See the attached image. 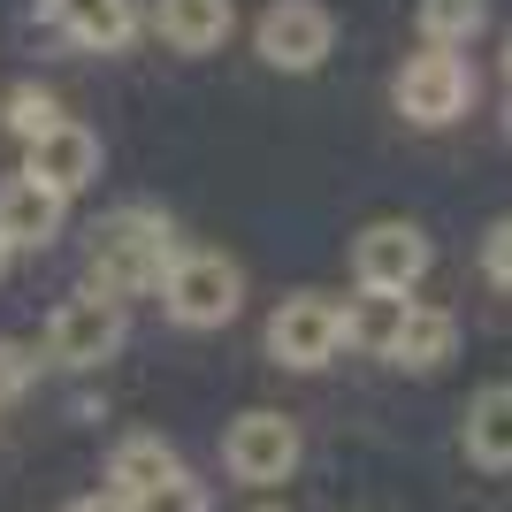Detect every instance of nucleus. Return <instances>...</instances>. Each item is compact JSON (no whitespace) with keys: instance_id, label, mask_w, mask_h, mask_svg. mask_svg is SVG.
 <instances>
[{"instance_id":"4","label":"nucleus","mask_w":512,"mask_h":512,"mask_svg":"<svg viewBox=\"0 0 512 512\" xmlns=\"http://www.w3.org/2000/svg\"><path fill=\"white\" fill-rule=\"evenodd\" d=\"M337 344H344V306L329 299V291H291V299L268 314V352H276L283 367H299V375L329 367Z\"/></svg>"},{"instance_id":"1","label":"nucleus","mask_w":512,"mask_h":512,"mask_svg":"<svg viewBox=\"0 0 512 512\" xmlns=\"http://www.w3.org/2000/svg\"><path fill=\"white\" fill-rule=\"evenodd\" d=\"M169 260H176L169 214H153V207H115L100 230H92V291L123 306L130 291H153V283L169 276Z\"/></svg>"},{"instance_id":"10","label":"nucleus","mask_w":512,"mask_h":512,"mask_svg":"<svg viewBox=\"0 0 512 512\" xmlns=\"http://www.w3.org/2000/svg\"><path fill=\"white\" fill-rule=\"evenodd\" d=\"M62 214H69L62 192H46L39 176H8V184H0V245H8V253H16V245H54V237H62Z\"/></svg>"},{"instance_id":"18","label":"nucleus","mask_w":512,"mask_h":512,"mask_svg":"<svg viewBox=\"0 0 512 512\" xmlns=\"http://www.w3.org/2000/svg\"><path fill=\"white\" fill-rule=\"evenodd\" d=\"M123 512H207V482H192V474H169V482H153V490L138 497H115Z\"/></svg>"},{"instance_id":"21","label":"nucleus","mask_w":512,"mask_h":512,"mask_svg":"<svg viewBox=\"0 0 512 512\" xmlns=\"http://www.w3.org/2000/svg\"><path fill=\"white\" fill-rule=\"evenodd\" d=\"M23 383H31V352L0 337V398H23Z\"/></svg>"},{"instance_id":"8","label":"nucleus","mask_w":512,"mask_h":512,"mask_svg":"<svg viewBox=\"0 0 512 512\" xmlns=\"http://www.w3.org/2000/svg\"><path fill=\"white\" fill-rule=\"evenodd\" d=\"M398 115H413V123H451V115H467V100H474V69L459 62V54H413L406 69H398Z\"/></svg>"},{"instance_id":"7","label":"nucleus","mask_w":512,"mask_h":512,"mask_svg":"<svg viewBox=\"0 0 512 512\" xmlns=\"http://www.w3.org/2000/svg\"><path fill=\"white\" fill-rule=\"evenodd\" d=\"M123 352V306L115 299H69L54 306V321H46V367H100Z\"/></svg>"},{"instance_id":"11","label":"nucleus","mask_w":512,"mask_h":512,"mask_svg":"<svg viewBox=\"0 0 512 512\" xmlns=\"http://www.w3.org/2000/svg\"><path fill=\"white\" fill-rule=\"evenodd\" d=\"M39 8L62 39L92 46V54H115V46H130V31H138V0H39Z\"/></svg>"},{"instance_id":"12","label":"nucleus","mask_w":512,"mask_h":512,"mask_svg":"<svg viewBox=\"0 0 512 512\" xmlns=\"http://www.w3.org/2000/svg\"><path fill=\"white\" fill-rule=\"evenodd\" d=\"M230 23H237L230 0H161L153 8V39L176 46V54H214L230 39Z\"/></svg>"},{"instance_id":"23","label":"nucleus","mask_w":512,"mask_h":512,"mask_svg":"<svg viewBox=\"0 0 512 512\" xmlns=\"http://www.w3.org/2000/svg\"><path fill=\"white\" fill-rule=\"evenodd\" d=\"M505 77H512V46H505Z\"/></svg>"},{"instance_id":"22","label":"nucleus","mask_w":512,"mask_h":512,"mask_svg":"<svg viewBox=\"0 0 512 512\" xmlns=\"http://www.w3.org/2000/svg\"><path fill=\"white\" fill-rule=\"evenodd\" d=\"M62 512H123L115 497H77V505H62Z\"/></svg>"},{"instance_id":"3","label":"nucleus","mask_w":512,"mask_h":512,"mask_svg":"<svg viewBox=\"0 0 512 512\" xmlns=\"http://www.w3.org/2000/svg\"><path fill=\"white\" fill-rule=\"evenodd\" d=\"M260 39V62L283 69V77H306V69L329 62V46H337V16L321 8V0H268L253 23Z\"/></svg>"},{"instance_id":"25","label":"nucleus","mask_w":512,"mask_h":512,"mask_svg":"<svg viewBox=\"0 0 512 512\" xmlns=\"http://www.w3.org/2000/svg\"><path fill=\"white\" fill-rule=\"evenodd\" d=\"M0 268H8V245H0Z\"/></svg>"},{"instance_id":"19","label":"nucleus","mask_w":512,"mask_h":512,"mask_svg":"<svg viewBox=\"0 0 512 512\" xmlns=\"http://www.w3.org/2000/svg\"><path fill=\"white\" fill-rule=\"evenodd\" d=\"M54 123H62V107H54V92H31V85H23L16 100H8V130H16L23 146H31V138H46Z\"/></svg>"},{"instance_id":"13","label":"nucleus","mask_w":512,"mask_h":512,"mask_svg":"<svg viewBox=\"0 0 512 512\" xmlns=\"http://www.w3.org/2000/svg\"><path fill=\"white\" fill-rule=\"evenodd\" d=\"M467 459L490 474H512V383H490L467 398Z\"/></svg>"},{"instance_id":"6","label":"nucleus","mask_w":512,"mask_h":512,"mask_svg":"<svg viewBox=\"0 0 512 512\" xmlns=\"http://www.w3.org/2000/svg\"><path fill=\"white\" fill-rule=\"evenodd\" d=\"M222 467H230L237 482H253V490L291 482V467H299V421H283V413H268V406L237 413L230 436H222Z\"/></svg>"},{"instance_id":"5","label":"nucleus","mask_w":512,"mask_h":512,"mask_svg":"<svg viewBox=\"0 0 512 512\" xmlns=\"http://www.w3.org/2000/svg\"><path fill=\"white\" fill-rule=\"evenodd\" d=\"M352 276H360L367 299H406L428 276V237L413 222H367L352 237Z\"/></svg>"},{"instance_id":"20","label":"nucleus","mask_w":512,"mask_h":512,"mask_svg":"<svg viewBox=\"0 0 512 512\" xmlns=\"http://www.w3.org/2000/svg\"><path fill=\"white\" fill-rule=\"evenodd\" d=\"M482 268H490V283H497V291H512V214L497 222L490 237H482Z\"/></svg>"},{"instance_id":"17","label":"nucleus","mask_w":512,"mask_h":512,"mask_svg":"<svg viewBox=\"0 0 512 512\" xmlns=\"http://www.w3.org/2000/svg\"><path fill=\"white\" fill-rule=\"evenodd\" d=\"M406 306L413 299H360V306H344V344H367V352H383V360H390V337H398Z\"/></svg>"},{"instance_id":"24","label":"nucleus","mask_w":512,"mask_h":512,"mask_svg":"<svg viewBox=\"0 0 512 512\" xmlns=\"http://www.w3.org/2000/svg\"><path fill=\"white\" fill-rule=\"evenodd\" d=\"M253 512H283V505H253Z\"/></svg>"},{"instance_id":"15","label":"nucleus","mask_w":512,"mask_h":512,"mask_svg":"<svg viewBox=\"0 0 512 512\" xmlns=\"http://www.w3.org/2000/svg\"><path fill=\"white\" fill-rule=\"evenodd\" d=\"M169 474H184V459H176L161 436H123L115 459H107V497H138V490H153V482H169Z\"/></svg>"},{"instance_id":"14","label":"nucleus","mask_w":512,"mask_h":512,"mask_svg":"<svg viewBox=\"0 0 512 512\" xmlns=\"http://www.w3.org/2000/svg\"><path fill=\"white\" fill-rule=\"evenodd\" d=\"M451 352H459V321H451L444 306H406L398 337H390V360L413 367V375H436Z\"/></svg>"},{"instance_id":"2","label":"nucleus","mask_w":512,"mask_h":512,"mask_svg":"<svg viewBox=\"0 0 512 512\" xmlns=\"http://www.w3.org/2000/svg\"><path fill=\"white\" fill-rule=\"evenodd\" d=\"M245 299V276H237V260L222 253H176L169 276H161V306H169L176 329H222Z\"/></svg>"},{"instance_id":"16","label":"nucleus","mask_w":512,"mask_h":512,"mask_svg":"<svg viewBox=\"0 0 512 512\" xmlns=\"http://www.w3.org/2000/svg\"><path fill=\"white\" fill-rule=\"evenodd\" d=\"M482 23H490V8H482V0H421V39L436 46V54H459Z\"/></svg>"},{"instance_id":"9","label":"nucleus","mask_w":512,"mask_h":512,"mask_svg":"<svg viewBox=\"0 0 512 512\" xmlns=\"http://www.w3.org/2000/svg\"><path fill=\"white\" fill-rule=\"evenodd\" d=\"M23 176H39L46 192L77 199L92 176H100V138H92L85 123H69V115H62L46 138H31V146H23Z\"/></svg>"}]
</instances>
